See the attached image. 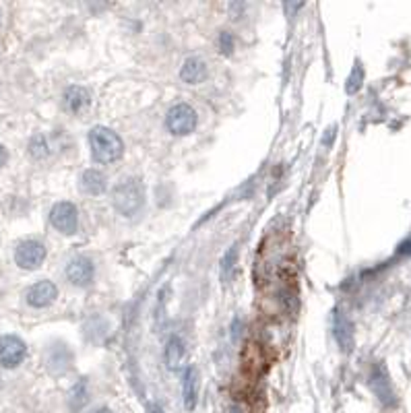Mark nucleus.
<instances>
[{"label":"nucleus","instance_id":"19","mask_svg":"<svg viewBox=\"0 0 411 413\" xmlns=\"http://www.w3.org/2000/svg\"><path fill=\"white\" fill-rule=\"evenodd\" d=\"M29 155L33 160H46L50 155V143L46 135H33L29 140Z\"/></svg>","mask_w":411,"mask_h":413},{"label":"nucleus","instance_id":"26","mask_svg":"<svg viewBox=\"0 0 411 413\" xmlns=\"http://www.w3.org/2000/svg\"><path fill=\"white\" fill-rule=\"evenodd\" d=\"M0 388H2V376H0Z\"/></svg>","mask_w":411,"mask_h":413},{"label":"nucleus","instance_id":"13","mask_svg":"<svg viewBox=\"0 0 411 413\" xmlns=\"http://www.w3.org/2000/svg\"><path fill=\"white\" fill-rule=\"evenodd\" d=\"M209 75V66L201 56H191L184 60L182 68H180V79L186 85H198L207 79Z\"/></svg>","mask_w":411,"mask_h":413},{"label":"nucleus","instance_id":"8","mask_svg":"<svg viewBox=\"0 0 411 413\" xmlns=\"http://www.w3.org/2000/svg\"><path fill=\"white\" fill-rule=\"evenodd\" d=\"M66 279L75 287H89L95 279V265L89 256H73L66 265Z\"/></svg>","mask_w":411,"mask_h":413},{"label":"nucleus","instance_id":"18","mask_svg":"<svg viewBox=\"0 0 411 413\" xmlns=\"http://www.w3.org/2000/svg\"><path fill=\"white\" fill-rule=\"evenodd\" d=\"M87 401H89V386L85 381H79L68 393V407L73 412H81L83 407L87 405Z\"/></svg>","mask_w":411,"mask_h":413},{"label":"nucleus","instance_id":"23","mask_svg":"<svg viewBox=\"0 0 411 413\" xmlns=\"http://www.w3.org/2000/svg\"><path fill=\"white\" fill-rule=\"evenodd\" d=\"M147 413H164V409L160 405H153L151 403V405H147Z\"/></svg>","mask_w":411,"mask_h":413},{"label":"nucleus","instance_id":"7","mask_svg":"<svg viewBox=\"0 0 411 413\" xmlns=\"http://www.w3.org/2000/svg\"><path fill=\"white\" fill-rule=\"evenodd\" d=\"M28 356V345L17 335H2L0 337V366L2 368H17Z\"/></svg>","mask_w":411,"mask_h":413},{"label":"nucleus","instance_id":"6","mask_svg":"<svg viewBox=\"0 0 411 413\" xmlns=\"http://www.w3.org/2000/svg\"><path fill=\"white\" fill-rule=\"evenodd\" d=\"M44 364H46V368L50 370V374H54V376H64V374L73 368V364H75V354H73V349H71L66 343L56 341V343H52V345L46 349V354H44Z\"/></svg>","mask_w":411,"mask_h":413},{"label":"nucleus","instance_id":"5","mask_svg":"<svg viewBox=\"0 0 411 413\" xmlns=\"http://www.w3.org/2000/svg\"><path fill=\"white\" fill-rule=\"evenodd\" d=\"M48 250L40 240H23L15 248V263L25 271H35L44 265Z\"/></svg>","mask_w":411,"mask_h":413},{"label":"nucleus","instance_id":"22","mask_svg":"<svg viewBox=\"0 0 411 413\" xmlns=\"http://www.w3.org/2000/svg\"><path fill=\"white\" fill-rule=\"evenodd\" d=\"M6 162H8V151H6L4 145H0V167H4Z\"/></svg>","mask_w":411,"mask_h":413},{"label":"nucleus","instance_id":"24","mask_svg":"<svg viewBox=\"0 0 411 413\" xmlns=\"http://www.w3.org/2000/svg\"><path fill=\"white\" fill-rule=\"evenodd\" d=\"M89 413H114L110 407H95V409H91Z\"/></svg>","mask_w":411,"mask_h":413},{"label":"nucleus","instance_id":"16","mask_svg":"<svg viewBox=\"0 0 411 413\" xmlns=\"http://www.w3.org/2000/svg\"><path fill=\"white\" fill-rule=\"evenodd\" d=\"M184 354H186V347H184V341L178 337V335H172L167 341H165V349H164V361L167 370H176L180 368L182 359H184Z\"/></svg>","mask_w":411,"mask_h":413},{"label":"nucleus","instance_id":"14","mask_svg":"<svg viewBox=\"0 0 411 413\" xmlns=\"http://www.w3.org/2000/svg\"><path fill=\"white\" fill-rule=\"evenodd\" d=\"M198 388H201V376H198V370L194 366H189L184 370V376H182V399H184V407L186 412H192L196 407V401H198Z\"/></svg>","mask_w":411,"mask_h":413},{"label":"nucleus","instance_id":"20","mask_svg":"<svg viewBox=\"0 0 411 413\" xmlns=\"http://www.w3.org/2000/svg\"><path fill=\"white\" fill-rule=\"evenodd\" d=\"M362 83H364V68H362V62H356L352 68V75L347 77V83H345V91L354 95L362 89Z\"/></svg>","mask_w":411,"mask_h":413},{"label":"nucleus","instance_id":"1","mask_svg":"<svg viewBox=\"0 0 411 413\" xmlns=\"http://www.w3.org/2000/svg\"><path fill=\"white\" fill-rule=\"evenodd\" d=\"M112 203H114L116 211L122 217H137L138 213L145 209V186H143V182L135 176L122 178L112 188Z\"/></svg>","mask_w":411,"mask_h":413},{"label":"nucleus","instance_id":"12","mask_svg":"<svg viewBox=\"0 0 411 413\" xmlns=\"http://www.w3.org/2000/svg\"><path fill=\"white\" fill-rule=\"evenodd\" d=\"M89 104H91V95L81 85H71L62 95V106L68 114H81L83 110L89 108Z\"/></svg>","mask_w":411,"mask_h":413},{"label":"nucleus","instance_id":"17","mask_svg":"<svg viewBox=\"0 0 411 413\" xmlns=\"http://www.w3.org/2000/svg\"><path fill=\"white\" fill-rule=\"evenodd\" d=\"M236 265H238V244H232L221 258V281L223 283H232L234 273H236Z\"/></svg>","mask_w":411,"mask_h":413},{"label":"nucleus","instance_id":"4","mask_svg":"<svg viewBox=\"0 0 411 413\" xmlns=\"http://www.w3.org/2000/svg\"><path fill=\"white\" fill-rule=\"evenodd\" d=\"M50 223L64 236H75L79 232V209L71 200H60L50 209Z\"/></svg>","mask_w":411,"mask_h":413},{"label":"nucleus","instance_id":"11","mask_svg":"<svg viewBox=\"0 0 411 413\" xmlns=\"http://www.w3.org/2000/svg\"><path fill=\"white\" fill-rule=\"evenodd\" d=\"M370 386H372V390H374V395L379 397L381 403H384V405H395V393H393V386H391L386 368H384L383 364H374L372 366Z\"/></svg>","mask_w":411,"mask_h":413},{"label":"nucleus","instance_id":"15","mask_svg":"<svg viewBox=\"0 0 411 413\" xmlns=\"http://www.w3.org/2000/svg\"><path fill=\"white\" fill-rule=\"evenodd\" d=\"M108 188V178L102 169L89 167L81 174V191L89 196H100Z\"/></svg>","mask_w":411,"mask_h":413},{"label":"nucleus","instance_id":"21","mask_svg":"<svg viewBox=\"0 0 411 413\" xmlns=\"http://www.w3.org/2000/svg\"><path fill=\"white\" fill-rule=\"evenodd\" d=\"M218 50H220L223 56L234 54V50H236V37H234V33L221 31L220 37H218Z\"/></svg>","mask_w":411,"mask_h":413},{"label":"nucleus","instance_id":"9","mask_svg":"<svg viewBox=\"0 0 411 413\" xmlns=\"http://www.w3.org/2000/svg\"><path fill=\"white\" fill-rule=\"evenodd\" d=\"M56 298H58V287L48 279H42V281L33 283L25 292V302L31 308H37V310L52 306L56 302Z\"/></svg>","mask_w":411,"mask_h":413},{"label":"nucleus","instance_id":"25","mask_svg":"<svg viewBox=\"0 0 411 413\" xmlns=\"http://www.w3.org/2000/svg\"><path fill=\"white\" fill-rule=\"evenodd\" d=\"M225 413H242V409H240V407H236V405H232V407H227V412Z\"/></svg>","mask_w":411,"mask_h":413},{"label":"nucleus","instance_id":"27","mask_svg":"<svg viewBox=\"0 0 411 413\" xmlns=\"http://www.w3.org/2000/svg\"><path fill=\"white\" fill-rule=\"evenodd\" d=\"M0 19H2V13H0Z\"/></svg>","mask_w":411,"mask_h":413},{"label":"nucleus","instance_id":"10","mask_svg":"<svg viewBox=\"0 0 411 413\" xmlns=\"http://www.w3.org/2000/svg\"><path fill=\"white\" fill-rule=\"evenodd\" d=\"M333 333L337 339V345L343 354H350L354 349L356 343V335H354V323L345 316V312L337 310L335 318H333Z\"/></svg>","mask_w":411,"mask_h":413},{"label":"nucleus","instance_id":"2","mask_svg":"<svg viewBox=\"0 0 411 413\" xmlns=\"http://www.w3.org/2000/svg\"><path fill=\"white\" fill-rule=\"evenodd\" d=\"M91 157L97 164H114L124 155V143L108 126H93L89 131Z\"/></svg>","mask_w":411,"mask_h":413},{"label":"nucleus","instance_id":"3","mask_svg":"<svg viewBox=\"0 0 411 413\" xmlns=\"http://www.w3.org/2000/svg\"><path fill=\"white\" fill-rule=\"evenodd\" d=\"M198 124V114L189 104H176L165 114V126L174 137H189Z\"/></svg>","mask_w":411,"mask_h":413}]
</instances>
